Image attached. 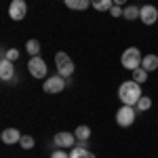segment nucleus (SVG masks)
Listing matches in <instances>:
<instances>
[{"mask_svg":"<svg viewBox=\"0 0 158 158\" xmlns=\"http://www.w3.org/2000/svg\"><path fill=\"white\" fill-rule=\"evenodd\" d=\"M150 108H152V99L148 97V95H141V99L137 101V110L139 112H148Z\"/></svg>","mask_w":158,"mask_h":158,"instance_id":"a211bd4d","label":"nucleus"},{"mask_svg":"<svg viewBox=\"0 0 158 158\" xmlns=\"http://www.w3.org/2000/svg\"><path fill=\"white\" fill-rule=\"evenodd\" d=\"M74 139H76V135L63 131V133L55 135V146L57 148H74Z\"/></svg>","mask_w":158,"mask_h":158,"instance_id":"9d476101","label":"nucleus"},{"mask_svg":"<svg viewBox=\"0 0 158 158\" xmlns=\"http://www.w3.org/2000/svg\"><path fill=\"white\" fill-rule=\"evenodd\" d=\"M68 9H74V11H85L86 6L91 4V0H63Z\"/></svg>","mask_w":158,"mask_h":158,"instance_id":"4468645a","label":"nucleus"},{"mask_svg":"<svg viewBox=\"0 0 158 158\" xmlns=\"http://www.w3.org/2000/svg\"><path fill=\"white\" fill-rule=\"evenodd\" d=\"M51 158H70V156H68V154H65L63 150H55V152L51 154Z\"/></svg>","mask_w":158,"mask_h":158,"instance_id":"b1692460","label":"nucleus"},{"mask_svg":"<svg viewBox=\"0 0 158 158\" xmlns=\"http://www.w3.org/2000/svg\"><path fill=\"white\" fill-rule=\"evenodd\" d=\"M139 19H141L146 25L156 23V19H158V9H156V6H152V4L141 6V9H139Z\"/></svg>","mask_w":158,"mask_h":158,"instance_id":"0eeeda50","label":"nucleus"},{"mask_svg":"<svg viewBox=\"0 0 158 158\" xmlns=\"http://www.w3.org/2000/svg\"><path fill=\"white\" fill-rule=\"evenodd\" d=\"M0 78L4 82H15V65H13V61L9 59L0 61Z\"/></svg>","mask_w":158,"mask_h":158,"instance_id":"1a4fd4ad","label":"nucleus"},{"mask_svg":"<svg viewBox=\"0 0 158 158\" xmlns=\"http://www.w3.org/2000/svg\"><path fill=\"white\" fill-rule=\"evenodd\" d=\"M70 158H95V154L91 150H86V141H80L76 148H72Z\"/></svg>","mask_w":158,"mask_h":158,"instance_id":"9b49d317","label":"nucleus"},{"mask_svg":"<svg viewBox=\"0 0 158 158\" xmlns=\"http://www.w3.org/2000/svg\"><path fill=\"white\" fill-rule=\"evenodd\" d=\"M76 139H78V141H89V137H91V129H89V127H86V124H80V127H78V129H76Z\"/></svg>","mask_w":158,"mask_h":158,"instance_id":"dca6fc26","label":"nucleus"},{"mask_svg":"<svg viewBox=\"0 0 158 158\" xmlns=\"http://www.w3.org/2000/svg\"><path fill=\"white\" fill-rule=\"evenodd\" d=\"M141 68H143L146 72L158 70V55H146V57L141 59Z\"/></svg>","mask_w":158,"mask_h":158,"instance_id":"ddd939ff","label":"nucleus"},{"mask_svg":"<svg viewBox=\"0 0 158 158\" xmlns=\"http://www.w3.org/2000/svg\"><path fill=\"white\" fill-rule=\"evenodd\" d=\"M141 53H139V49L137 47H131V49H127L124 53H122V59H120V63H122V68L124 70H137V68H141Z\"/></svg>","mask_w":158,"mask_h":158,"instance_id":"f03ea898","label":"nucleus"},{"mask_svg":"<svg viewBox=\"0 0 158 158\" xmlns=\"http://www.w3.org/2000/svg\"><path fill=\"white\" fill-rule=\"evenodd\" d=\"M141 86L139 82H135V80H127V82H122L120 89H118V97L124 106H137V101L141 99Z\"/></svg>","mask_w":158,"mask_h":158,"instance_id":"f257e3e1","label":"nucleus"},{"mask_svg":"<svg viewBox=\"0 0 158 158\" xmlns=\"http://www.w3.org/2000/svg\"><path fill=\"white\" fill-rule=\"evenodd\" d=\"M2 141L6 146H13V143H19L21 141V133L17 129H4L2 131Z\"/></svg>","mask_w":158,"mask_h":158,"instance_id":"f8f14e48","label":"nucleus"},{"mask_svg":"<svg viewBox=\"0 0 158 158\" xmlns=\"http://www.w3.org/2000/svg\"><path fill=\"white\" fill-rule=\"evenodd\" d=\"M124 2H127V0H114V4H118V6H120V4H124Z\"/></svg>","mask_w":158,"mask_h":158,"instance_id":"393cba45","label":"nucleus"},{"mask_svg":"<svg viewBox=\"0 0 158 158\" xmlns=\"http://www.w3.org/2000/svg\"><path fill=\"white\" fill-rule=\"evenodd\" d=\"M19 146L23 148V150H32V148H34V139H32L30 135H21V141H19Z\"/></svg>","mask_w":158,"mask_h":158,"instance_id":"412c9836","label":"nucleus"},{"mask_svg":"<svg viewBox=\"0 0 158 158\" xmlns=\"http://www.w3.org/2000/svg\"><path fill=\"white\" fill-rule=\"evenodd\" d=\"M19 57V51L17 49H9V51H2V59H9V61H15Z\"/></svg>","mask_w":158,"mask_h":158,"instance_id":"4be33fe9","label":"nucleus"},{"mask_svg":"<svg viewBox=\"0 0 158 158\" xmlns=\"http://www.w3.org/2000/svg\"><path fill=\"white\" fill-rule=\"evenodd\" d=\"M55 65H57V74L63 76V78H70L74 74V63L70 59V55H65V53H57L55 55Z\"/></svg>","mask_w":158,"mask_h":158,"instance_id":"7ed1b4c3","label":"nucleus"},{"mask_svg":"<svg viewBox=\"0 0 158 158\" xmlns=\"http://www.w3.org/2000/svg\"><path fill=\"white\" fill-rule=\"evenodd\" d=\"M133 80H135V82H139V85H141V82H146V80H148V72L143 70V68L133 70Z\"/></svg>","mask_w":158,"mask_h":158,"instance_id":"6ab92c4d","label":"nucleus"},{"mask_svg":"<svg viewBox=\"0 0 158 158\" xmlns=\"http://www.w3.org/2000/svg\"><path fill=\"white\" fill-rule=\"evenodd\" d=\"M91 6L97 11H110L114 6V0H91Z\"/></svg>","mask_w":158,"mask_h":158,"instance_id":"2eb2a0df","label":"nucleus"},{"mask_svg":"<svg viewBox=\"0 0 158 158\" xmlns=\"http://www.w3.org/2000/svg\"><path fill=\"white\" fill-rule=\"evenodd\" d=\"M25 51H27L32 57H38V53H40V42L34 40V38H32V40H27V42H25Z\"/></svg>","mask_w":158,"mask_h":158,"instance_id":"f3484780","label":"nucleus"},{"mask_svg":"<svg viewBox=\"0 0 158 158\" xmlns=\"http://www.w3.org/2000/svg\"><path fill=\"white\" fill-rule=\"evenodd\" d=\"M25 13H27L25 0H13L11 2V6H9V17H11L13 21H21L25 17Z\"/></svg>","mask_w":158,"mask_h":158,"instance_id":"423d86ee","label":"nucleus"},{"mask_svg":"<svg viewBox=\"0 0 158 158\" xmlns=\"http://www.w3.org/2000/svg\"><path fill=\"white\" fill-rule=\"evenodd\" d=\"M135 116H137V112H135L133 106H122V108L116 112V122H118L120 127H131L135 122Z\"/></svg>","mask_w":158,"mask_h":158,"instance_id":"20e7f679","label":"nucleus"},{"mask_svg":"<svg viewBox=\"0 0 158 158\" xmlns=\"http://www.w3.org/2000/svg\"><path fill=\"white\" fill-rule=\"evenodd\" d=\"M110 13H112V17H120V15H124V11H122L118 4H114V6L110 9Z\"/></svg>","mask_w":158,"mask_h":158,"instance_id":"5701e85b","label":"nucleus"},{"mask_svg":"<svg viewBox=\"0 0 158 158\" xmlns=\"http://www.w3.org/2000/svg\"><path fill=\"white\" fill-rule=\"evenodd\" d=\"M63 86H65V80H63V76H53V78H47V82L42 85L44 89V93H59L63 91Z\"/></svg>","mask_w":158,"mask_h":158,"instance_id":"6e6552de","label":"nucleus"},{"mask_svg":"<svg viewBox=\"0 0 158 158\" xmlns=\"http://www.w3.org/2000/svg\"><path fill=\"white\" fill-rule=\"evenodd\" d=\"M122 17H127L129 21H133V19H137V17H139V9L131 4V6H127V9H124V15H122Z\"/></svg>","mask_w":158,"mask_h":158,"instance_id":"aec40b11","label":"nucleus"},{"mask_svg":"<svg viewBox=\"0 0 158 158\" xmlns=\"http://www.w3.org/2000/svg\"><path fill=\"white\" fill-rule=\"evenodd\" d=\"M27 70H30V74L34 78H47V72H49L47 61H42L40 57H32L30 63H27Z\"/></svg>","mask_w":158,"mask_h":158,"instance_id":"39448f33","label":"nucleus"}]
</instances>
